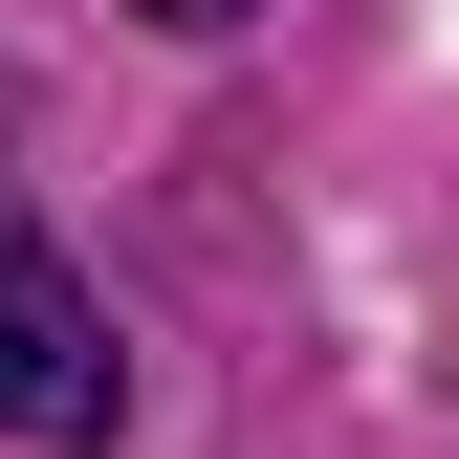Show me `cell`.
<instances>
[{
    "label": "cell",
    "mask_w": 459,
    "mask_h": 459,
    "mask_svg": "<svg viewBox=\"0 0 459 459\" xmlns=\"http://www.w3.org/2000/svg\"><path fill=\"white\" fill-rule=\"evenodd\" d=\"M0 437L22 459H109L132 437V328H109L88 263L22 219V176H0Z\"/></svg>",
    "instance_id": "cell-1"
},
{
    "label": "cell",
    "mask_w": 459,
    "mask_h": 459,
    "mask_svg": "<svg viewBox=\"0 0 459 459\" xmlns=\"http://www.w3.org/2000/svg\"><path fill=\"white\" fill-rule=\"evenodd\" d=\"M132 22H176V44H219V22H263V0H132Z\"/></svg>",
    "instance_id": "cell-2"
}]
</instances>
